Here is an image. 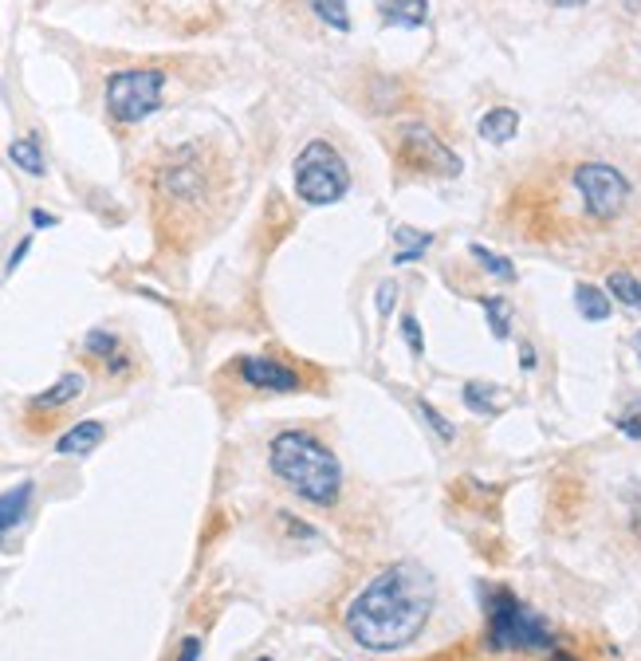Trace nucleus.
Listing matches in <instances>:
<instances>
[{
  "label": "nucleus",
  "mask_w": 641,
  "mask_h": 661,
  "mask_svg": "<svg viewBox=\"0 0 641 661\" xmlns=\"http://www.w3.org/2000/svg\"><path fill=\"white\" fill-rule=\"evenodd\" d=\"M547 4H555V9H582L586 0H547Z\"/></svg>",
  "instance_id": "nucleus-33"
},
{
  "label": "nucleus",
  "mask_w": 641,
  "mask_h": 661,
  "mask_svg": "<svg viewBox=\"0 0 641 661\" xmlns=\"http://www.w3.org/2000/svg\"><path fill=\"white\" fill-rule=\"evenodd\" d=\"M472 300L481 303L484 308V315H488V330L496 335V339H508L511 335V308H508V300L504 296H472Z\"/></svg>",
  "instance_id": "nucleus-20"
},
{
  "label": "nucleus",
  "mask_w": 641,
  "mask_h": 661,
  "mask_svg": "<svg viewBox=\"0 0 641 661\" xmlns=\"http://www.w3.org/2000/svg\"><path fill=\"white\" fill-rule=\"evenodd\" d=\"M271 472L283 484H291V492H300L303 501L311 504H335L342 492V469L335 461V453L323 445L319 437H311L303 430H283L271 437L268 445Z\"/></svg>",
  "instance_id": "nucleus-3"
},
{
  "label": "nucleus",
  "mask_w": 641,
  "mask_h": 661,
  "mask_svg": "<svg viewBox=\"0 0 641 661\" xmlns=\"http://www.w3.org/2000/svg\"><path fill=\"white\" fill-rule=\"evenodd\" d=\"M9 158L16 161V166H21L24 173H32V178H44V173H48V166H44V151H40V142L32 139H16L9 146Z\"/></svg>",
  "instance_id": "nucleus-19"
},
{
  "label": "nucleus",
  "mask_w": 641,
  "mask_h": 661,
  "mask_svg": "<svg viewBox=\"0 0 641 661\" xmlns=\"http://www.w3.org/2000/svg\"><path fill=\"white\" fill-rule=\"evenodd\" d=\"M552 661H579L571 650H552Z\"/></svg>",
  "instance_id": "nucleus-34"
},
{
  "label": "nucleus",
  "mask_w": 641,
  "mask_h": 661,
  "mask_svg": "<svg viewBox=\"0 0 641 661\" xmlns=\"http://www.w3.org/2000/svg\"><path fill=\"white\" fill-rule=\"evenodd\" d=\"M433 661H449V658H433Z\"/></svg>",
  "instance_id": "nucleus-37"
},
{
  "label": "nucleus",
  "mask_w": 641,
  "mask_h": 661,
  "mask_svg": "<svg viewBox=\"0 0 641 661\" xmlns=\"http://www.w3.org/2000/svg\"><path fill=\"white\" fill-rule=\"evenodd\" d=\"M520 366L523 371H535V347H531V342H523L520 347Z\"/></svg>",
  "instance_id": "nucleus-31"
},
{
  "label": "nucleus",
  "mask_w": 641,
  "mask_h": 661,
  "mask_svg": "<svg viewBox=\"0 0 641 661\" xmlns=\"http://www.w3.org/2000/svg\"><path fill=\"white\" fill-rule=\"evenodd\" d=\"M256 661H271V658H256Z\"/></svg>",
  "instance_id": "nucleus-38"
},
{
  "label": "nucleus",
  "mask_w": 641,
  "mask_h": 661,
  "mask_svg": "<svg viewBox=\"0 0 641 661\" xmlns=\"http://www.w3.org/2000/svg\"><path fill=\"white\" fill-rule=\"evenodd\" d=\"M461 398H464V406H469L472 413H481V418L500 413V386H488V382H464Z\"/></svg>",
  "instance_id": "nucleus-17"
},
{
  "label": "nucleus",
  "mask_w": 641,
  "mask_h": 661,
  "mask_svg": "<svg viewBox=\"0 0 641 661\" xmlns=\"http://www.w3.org/2000/svg\"><path fill=\"white\" fill-rule=\"evenodd\" d=\"M197 658H201V638H185V641H181L178 661H197Z\"/></svg>",
  "instance_id": "nucleus-28"
},
{
  "label": "nucleus",
  "mask_w": 641,
  "mask_h": 661,
  "mask_svg": "<svg viewBox=\"0 0 641 661\" xmlns=\"http://www.w3.org/2000/svg\"><path fill=\"white\" fill-rule=\"evenodd\" d=\"M28 249H32V237H24V241L16 244V252H12V256H9V272L21 268V261H24V256H28Z\"/></svg>",
  "instance_id": "nucleus-30"
},
{
  "label": "nucleus",
  "mask_w": 641,
  "mask_h": 661,
  "mask_svg": "<svg viewBox=\"0 0 641 661\" xmlns=\"http://www.w3.org/2000/svg\"><path fill=\"white\" fill-rule=\"evenodd\" d=\"M394 291H398V284L394 280H386L378 288V315H390V308H394Z\"/></svg>",
  "instance_id": "nucleus-27"
},
{
  "label": "nucleus",
  "mask_w": 641,
  "mask_h": 661,
  "mask_svg": "<svg viewBox=\"0 0 641 661\" xmlns=\"http://www.w3.org/2000/svg\"><path fill=\"white\" fill-rule=\"evenodd\" d=\"M401 339H406V347H410L413 354H425V339H421V323L418 315H401Z\"/></svg>",
  "instance_id": "nucleus-26"
},
{
  "label": "nucleus",
  "mask_w": 641,
  "mask_h": 661,
  "mask_svg": "<svg viewBox=\"0 0 641 661\" xmlns=\"http://www.w3.org/2000/svg\"><path fill=\"white\" fill-rule=\"evenodd\" d=\"M83 386H87V382H83V374H63L56 386H48L44 394H36V398H32V410H63V406H71V401L80 398Z\"/></svg>",
  "instance_id": "nucleus-14"
},
{
  "label": "nucleus",
  "mask_w": 641,
  "mask_h": 661,
  "mask_svg": "<svg viewBox=\"0 0 641 661\" xmlns=\"http://www.w3.org/2000/svg\"><path fill=\"white\" fill-rule=\"evenodd\" d=\"M295 173V193H300L303 205H335V201L347 197L351 190V170H347V161L342 154L335 151L331 142H307L291 166Z\"/></svg>",
  "instance_id": "nucleus-6"
},
{
  "label": "nucleus",
  "mask_w": 641,
  "mask_h": 661,
  "mask_svg": "<svg viewBox=\"0 0 641 661\" xmlns=\"http://www.w3.org/2000/svg\"><path fill=\"white\" fill-rule=\"evenodd\" d=\"M232 170L213 142L190 139L166 151L150 166V197L154 220L166 241H197L201 232L213 229L217 213L229 197Z\"/></svg>",
  "instance_id": "nucleus-1"
},
{
  "label": "nucleus",
  "mask_w": 641,
  "mask_h": 661,
  "mask_svg": "<svg viewBox=\"0 0 641 661\" xmlns=\"http://www.w3.org/2000/svg\"><path fill=\"white\" fill-rule=\"evenodd\" d=\"M575 308H579V315L586 323H606L614 311L610 291L594 288V284H579V288H575Z\"/></svg>",
  "instance_id": "nucleus-15"
},
{
  "label": "nucleus",
  "mask_w": 641,
  "mask_h": 661,
  "mask_svg": "<svg viewBox=\"0 0 641 661\" xmlns=\"http://www.w3.org/2000/svg\"><path fill=\"white\" fill-rule=\"evenodd\" d=\"M633 354H638V362H641V330L633 335Z\"/></svg>",
  "instance_id": "nucleus-35"
},
{
  "label": "nucleus",
  "mask_w": 641,
  "mask_h": 661,
  "mask_svg": "<svg viewBox=\"0 0 641 661\" xmlns=\"http://www.w3.org/2000/svg\"><path fill=\"white\" fill-rule=\"evenodd\" d=\"M307 9L315 12L323 24H331L335 32L351 28V9H347V0H307Z\"/></svg>",
  "instance_id": "nucleus-22"
},
{
  "label": "nucleus",
  "mask_w": 641,
  "mask_h": 661,
  "mask_svg": "<svg viewBox=\"0 0 641 661\" xmlns=\"http://www.w3.org/2000/svg\"><path fill=\"white\" fill-rule=\"evenodd\" d=\"M87 354L107 362V371H126V359L119 354V335H111V330H90Z\"/></svg>",
  "instance_id": "nucleus-18"
},
{
  "label": "nucleus",
  "mask_w": 641,
  "mask_h": 661,
  "mask_svg": "<svg viewBox=\"0 0 641 661\" xmlns=\"http://www.w3.org/2000/svg\"><path fill=\"white\" fill-rule=\"evenodd\" d=\"M394 161L401 170L437 173V178H457L464 170L461 154H452L425 122H401L398 134H394Z\"/></svg>",
  "instance_id": "nucleus-8"
},
{
  "label": "nucleus",
  "mask_w": 641,
  "mask_h": 661,
  "mask_svg": "<svg viewBox=\"0 0 641 661\" xmlns=\"http://www.w3.org/2000/svg\"><path fill=\"white\" fill-rule=\"evenodd\" d=\"M614 425H618L621 437H630V441H641V398H633L626 410L614 418Z\"/></svg>",
  "instance_id": "nucleus-24"
},
{
  "label": "nucleus",
  "mask_w": 641,
  "mask_h": 661,
  "mask_svg": "<svg viewBox=\"0 0 641 661\" xmlns=\"http://www.w3.org/2000/svg\"><path fill=\"white\" fill-rule=\"evenodd\" d=\"M394 237H398V244H401V249L394 252V268H401V264H418L433 244V232L410 229V225H398Z\"/></svg>",
  "instance_id": "nucleus-16"
},
{
  "label": "nucleus",
  "mask_w": 641,
  "mask_h": 661,
  "mask_svg": "<svg viewBox=\"0 0 641 661\" xmlns=\"http://www.w3.org/2000/svg\"><path fill=\"white\" fill-rule=\"evenodd\" d=\"M32 489H36L32 481H21V484H12L9 492H0V540L24 520V512H28V504H32Z\"/></svg>",
  "instance_id": "nucleus-13"
},
{
  "label": "nucleus",
  "mask_w": 641,
  "mask_h": 661,
  "mask_svg": "<svg viewBox=\"0 0 641 661\" xmlns=\"http://www.w3.org/2000/svg\"><path fill=\"white\" fill-rule=\"evenodd\" d=\"M488 650L496 653H523V650H555V630L543 614H535L528 602H520L508 587H496L488 594V630H484Z\"/></svg>",
  "instance_id": "nucleus-5"
},
{
  "label": "nucleus",
  "mask_w": 641,
  "mask_h": 661,
  "mask_svg": "<svg viewBox=\"0 0 641 661\" xmlns=\"http://www.w3.org/2000/svg\"><path fill=\"white\" fill-rule=\"evenodd\" d=\"M418 410H421V418L430 421L433 433H437V437H442V441H452V437H457V430H452V421L445 418V413H437V406H430V401L421 398V401H418Z\"/></svg>",
  "instance_id": "nucleus-25"
},
{
  "label": "nucleus",
  "mask_w": 641,
  "mask_h": 661,
  "mask_svg": "<svg viewBox=\"0 0 641 661\" xmlns=\"http://www.w3.org/2000/svg\"><path fill=\"white\" fill-rule=\"evenodd\" d=\"M626 4H630V12H638V0H626Z\"/></svg>",
  "instance_id": "nucleus-36"
},
{
  "label": "nucleus",
  "mask_w": 641,
  "mask_h": 661,
  "mask_svg": "<svg viewBox=\"0 0 641 661\" xmlns=\"http://www.w3.org/2000/svg\"><path fill=\"white\" fill-rule=\"evenodd\" d=\"M433 614V579L413 563H398L374 575L347 611V634L374 653L410 646Z\"/></svg>",
  "instance_id": "nucleus-2"
},
{
  "label": "nucleus",
  "mask_w": 641,
  "mask_h": 661,
  "mask_svg": "<svg viewBox=\"0 0 641 661\" xmlns=\"http://www.w3.org/2000/svg\"><path fill=\"white\" fill-rule=\"evenodd\" d=\"M469 252H472V261L484 264V272H488V276H496V280H516V268H511L508 256H500V252L484 249V244H472Z\"/></svg>",
  "instance_id": "nucleus-23"
},
{
  "label": "nucleus",
  "mask_w": 641,
  "mask_h": 661,
  "mask_svg": "<svg viewBox=\"0 0 641 661\" xmlns=\"http://www.w3.org/2000/svg\"><path fill=\"white\" fill-rule=\"evenodd\" d=\"M630 520H633V528L641 531V484H633V492H630Z\"/></svg>",
  "instance_id": "nucleus-29"
},
{
  "label": "nucleus",
  "mask_w": 641,
  "mask_h": 661,
  "mask_svg": "<svg viewBox=\"0 0 641 661\" xmlns=\"http://www.w3.org/2000/svg\"><path fill=\"white\" fill-rule=\"evenodd\" d=\"M102 437H107V425H102V421L95 418L80 421V425H71V430L56 441V453H60V457H87Z\"/></svg>",
  "instance_id": "nucleus-11"
},
{
  "label": "nucleus",
  "mask_w": 641,
  "mask_h": 661,
  "mask_svg": "<svg viewBox=\"0 0 641 661\" xmlns=\"http://www.w3.org/2000/svg\"><path fill=\"white\" fill-rule=\"evenodd\" d=\"M516 131H520V110L511 107H492L481 115V122H476V134H481L484 142H492V146H504V142L516 139Z\"/></svg>",
  "instance_id": "nucleus-10"
},
{
  "label": "nucleus",
  "mask_w": 641,
  "mask_h": 661,
  "mask_svg": "<svg viewBox=\"0 0 641 661\" xmlns=\"http://www.w3.org/2000/svg\"><path fill=\"white\" fill-rule=\"evenodd\" d=\"M237 371H241V378L249 382L252 390H264V394H291L303 386L300 374L291 371L288 362H276V359H241Z\"/></svg>",
  "instance_id": "nucleus-9"
},
{
  "label": "nucleus",
  "mask_w": 641,
  "mask_h": 661,
  "mask_svg": "<svg viewBox=\"0 0 641 661\" xmlns=\"http://www.w3.org/2000/svg\"><path fill=\"white\" fill-rule=\"evenodd\" d=\"M567 181H571L575 201H579L582 225H614L626 217L633 205V185L630 178L602 158H582L567 166Z\"/></svg>",
  "instance_id": "nucleus-4"
},
{
  "label": "nucleus",
  "mask_w": 641,
  "mask_h": 661,
  "mask_svg": "<svg viewBox=\"0 0 641 661\" xmlns=\"http://www.w3.org/2000/svg\"><path fill=\"white\" fill-rule=\"evenodd\" d=\"M606 291H610V300L626 303V308H641V280L633 272L614 268L610 276H606Z\"/></svg>",
  "instance_id": "nucleus-21"
},
{
  "label": "nucleus",
  "mask_w": 641,
  "mask_h": 661,
  "mask_svg": "<svg viewBox=\"0 0 641 661\" xmlns=\"http://www.w3.org/2000/svg\"><path fill=\"white\" fill-rule=\"evenodd\" d=\"M161 91H166V71L158 68L114 71L107 80V115L122 127L142 122L161 107Z\"/></svg>",
  "instance_id": "nucleus-7"
},
{
  "label": "nucleus",
  "mask_w": 641,
  "mask_h": 661,
  "mask_svg": "<svg viewBox=\"0 0 641 661\" xmlns=\"http://www.w3.org/2000/svg\"><path fill=\"white\" fill-rule=\"evenodd\" d=\"M382 21L398 28H425L430 21V0H378Z\"/></svg>",
  "instance_id": "nucleus-12"
},
{
  "label": "nucleus",
  "mask_w": 641,
  "mask_h": 661,
  "mask_svg": "<svg viewBox=\"0 0 641 661\" xmlns=\"http://www.w3.org/2000/svg\"><path fill=\"white\" fill-rule=\"evenodd\" d=\"M32 225H36V229H51V225H56V217H51V213H44V209H32Z\"/></svg>",
  "instance_id": "nucleus-32"
}]
</instances>
